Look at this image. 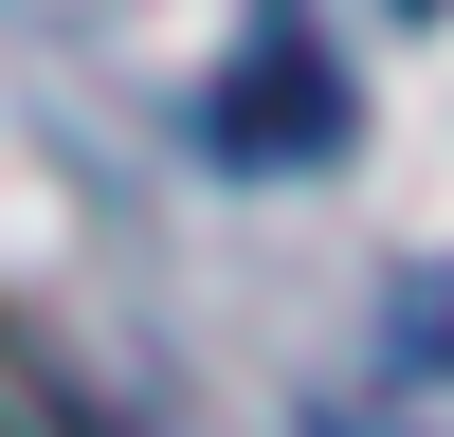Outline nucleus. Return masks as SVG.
<instances>
[{"instance_id": "nucleus-1", "label": "nucleus", "mask_w": 454, "mask_h": 437, "mask_svg": "<svg viewBox=\"0 0 454 437\" xmlns=\"http://www.w3.org/2000/svg\"><path fill=\"white\" fill-rule=\"evenodd\" d=\"M200 146H218V164H327V146H346V73H327V36L291 19V0L237 36V73H218Z\"/></svg>"}, {"instance_id": "nucleus-2", "label": "nucleus", "mask_w": 454, "mask_h": 437, "mask_svg": "<svg viewBox=\"0 0 454 437\" xmlns=\"http://www.w3.org/2000/svg\"><path fill=\"white\" fill-rule=\"evenodd\" d=\"M382 437H454V255L400 291V328H382Z\"/></svg>"}]
</instances>
